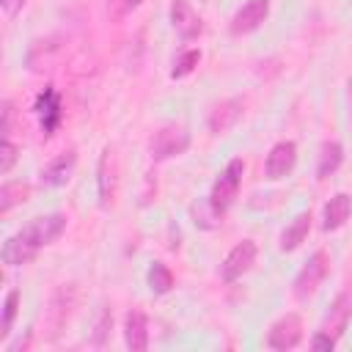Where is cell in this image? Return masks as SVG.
Segmentation results:
<instances>
[{
	"mask_svg": "<svg viewBox=\"0 0 352 352\" xmlns=\"http://www.w3.org/2000/svg\"><path fill=\"white\" fill-rule=\"evenodd\" d=\"M110 327H113V314H110V308H102V311H99V319H96V324H94L91 344H94V346H102V344L107 341Z\"/></svg>",
	"mask_w": 352,
	"mask_h": 352,
	"instance_id": "d4e9b609",
	"label": "cell"
},
{
	"mask_svg": "<svg viewBox=\"0 0 352 352\" xmlns=\"http://www.w3.org/2000/svg\"><path fill=\"white\" fill-rule=\"evenodd\" d=\"M16 162V146L11 138H3V148H0V173L6 176Z\"/></svg>",
	"mask_w": 352,
	"mask_h": 352,
	"instance_id": "4316f807",
	"label": "cell"
},
{
	"mask_svg": "<svg viewBox=\"0 0 352 352\" xmlns=\"http://www.w3.org/2000/svg\"><path fill=\"white\" fill-rule=\"evenodd\" d=\"M327 272H330V256H327V250H314L308 256V261L300 267V272L294 275V283H292L294 297L300 302L311 300L316 294V289L322 286V280L327 278Z\"/></svg>",
	"mask_w": 352,
	"mask_h": 352,
	"instance_id": "7a4b0ae2",
	"label": "cell"
},
{
	"mask_svg": "<svg viewBox=\"0 0 352 352\" xmlns=\"http://www.w3.org/2000/svg\"><path fill=\"white\" fill-rule=\"evenodd\" d=\"M256 253H258V248H256L253 239H242V242H236V245L228 250V256L223 258V264H220V278H223L226 283L239 280V278L253 267Z\"/></svg>",
	"mask_w": 352,
	"mask_h": 352,
	"instance_id": "8992f818",
	"label": "cell"
},
{
	"mask_svg": "<svg viewBox=\"0 0 352 352\" xmlns=\"http://www.w3.org/2000/svg\"><path fill=\"white\" fill-rule=\"evenodd\" d=\"M190 148V132L179 124H165L148 138V157L154 162L173 160Z\"/></svg>",
	"mask_w": 352,
	"mask_h": 352,
	"instance_id": "277c9868",
	"label": "cell"
},
{
	"mask_svg": "<svg viewBox=\"0 0 352 352\" xmlns=\"http://www.w3.org/2000/svg\"><path fill=\"white\" fill-rule=\"evenodd\" d=\"M143 0H107V14L110 19H124L126 14L138 11Z\"/></svg>",
	"mask_w": 352,
	"mask_h": 352,
	"instance_id": "484cf974",
	"label": "cell"
},
{
	"mask_svg": "<svg viewBox=\"0 0 352 352\" xmlns=\"http://www.w3.org/2000/svg\"><path fill=\"white\" fill-rule=\"evenodd\" d=\"M242 113H245V99L242 96L223 99V102H217L212 107V113L206 118V126H209L212 135H223V132H228V129L236 126V121L242 118Z\"/></svg>",
	"mask_w": 352,
	"mask_h": 352,
	"instance_id": "30bf717a",
	"label": "cell"
},
{
	"mask_svg": "<svg viewBox=\"0 0 352 352\" xmlns=\"http://www.w3.org/2000/svg\"><path fill=\"white\" fill-rule=\"evenodd\" d=\"M349 319H352V294H349V292H341V294H336V300L330 302V311L324 314L319 330H324L327 336H333V338L338 341V338L344 336V330L349 327Z\"/></svg>",
	"mask_w": 352,
	"mask_h": 352,
	"instance_id": "7c38bea8",
	"label": "cell"
},
{
	"mask_svg": "<svg viewBox=\"0 0 352 352\" xmlns=\"http://www.w3.org/2000/svg\"><path fill=\"white\" fill-rule=\"evenodd\" d=\"M36 113H38V121H41V132L44 135H52L60 126L63 110H60V96H58V91L52 85H47L36 96Z\"/></svg>",
	"mask_w": 352,
	"mask_h": 352,
	"instance_id": "4fadbf2b",
	"label": "cell"
},
{
	"mask_svg": "<svg viewBox=\"0 0 352 352\" xmlns=\"http://www.w3.org/2000/svg\"><path fill=\"white\" fill-rule=\"evenodd\" d=\"M28 195H30V184L28 182H6L0 187V212L3 214L11 212L16 204L28 201Z\"/></svg>",
	"mask_w": 352,
	"mask_h": 352,
	"instance_id": "ffe728a7",
	"label": "cell"
},
{
	"mask_svg": "<svg viewBox=\"0 0 352 352\" xmlns=\"http://www.w3.org/2000/svg\"><path fill=\"white\" fill-rule=\"evenodd\" d=\"M74 165H77V151H74V148L60 151L55 160H50V162L44 165V170H41V184H47V187H63V184L72 179V173H74Z\"/></svg>",
	"mask_w": 352,
	"mask_h": 352,
	"instance_id": "5bb4252c",
	"label": "cell"
},
{
	"mask_svg": "<svg viewBox=\"0 0 352 352\" xmlns=\"http://www.w3.org/2000/svg\"><path fill=\"white\" fill-rule=\"evenodd\" d=\"M242 173H245V162L239 160V157H234L223 170H220V176L214 179V184H212V192H209V204H212V209L223 217L226 212H228V206L234 204V198H236V192H239V184H242Z\"/></svg>",
	"mask_w": 352,
	"mask_h": 352,
	"instance_id": "3957f363",
	"label": "cell"
},
{
	"mask_svg": "<svg viewBox=\"0 0 352 352\" xmlns=\"http://www.w3.org/2000/svg\"><path fill=\"white\" fill-rule=\"evenodd\" d=\"M72 305H74V286H60L52 300H50V338H55L60 333V327L69 322L72 316Z\"/></svg>",
	"mask_w": 352,
	"mask_h": 352,
	"instance_id": "9a60e30c",
	"label": "cell"
},
{
	"mask_svg": "<svg viewBox=\"0 0 352 352\" xmlns=\"http://www.w3.org/2000/svg\"><path fill=\"white\" fill-rule=\"evenodd\" d=\"M63 231H66V214L63 212H50V214L33 217L30 223H25L16 234H11L3 242V250H0L3 264L22 267V264L33 261L38 256V250L52 245Z\"/></svg>",
	"mask_w": 352,
	"mask_h": 352,
	"instance_id": "6da1fadb",
	"label": "cell"
},
{
	"mask_svg": "<svg viewBox=\"0 0 352 352\" xmlns=\"http://www.w3.org/2000/svg\"><path fill=\"white\" fill-rule=\"evenodd\" d=\"M346 88H349V104H352V80L346 82Z\"/></svg>",
	"mask_w": 352,
	"mask_h": 352,
	"instance_id": "f546056e",
	"label": "cell"
},
{
	"mask_svg": "<svg viewBox=\"0 0 352 352\" xmlns=\"http://www.w3.org/2000/svg\"><path fill=\"white\" fill-rule=\"evenodd\" d=\"M170 25L184 41H192L204 33V19L195 14V8L187 0H173L170 3Z\"/></svg>",
	"mask_w": 352,
	"mask_h": 352,
	"instance_id": "8fae6325",
	"label": "cell"
},
{
	"mask_svg": "<svg viewBox=\"0 0 352 352\" xmlns=\"http://www.w3.org/2000/svg\"><path fill=\"white\" fill-rule=\"evenodd\" d=\"M270 16V0H248L242 8H236V14L231 16L228 33L231 36H245L258 30Z\"/></svg>",
	"mask_w": 352,
	"mask_h": 352,
	"instance_id": "ba28073f",
	"label": "cell"
},
{
	"mask_svg": "<svg viewBox=\"0 0 352 352\" xmlns=\"http://www.w3.org/2000/svg\"><path fill=\"white\" fill-rule=\"evenodd\" d=\"M16 311H19V289H8L6 300H3V322H0V338H8V336H11V327H14Z\"/></svg>",
	"mask_w": 352,
	"mask_h": 352,
	"instance_id": "7402d4cb",
	"label": "cell"
},
{
	"mask_svg": "<svg viewBox=\"0 0 352 352\" xmlns=\"http://www.w3.org/2000/svg\"><path fill=\"white\" fill-rule=\"evenodd\" d=\"M96 190H99V206L110 209L118 192V157L113 146H104L96 162Z\"/></svg>",
	"mask_w": 352,
	"mask_h": 352,
	"instance_id": "5b68a950",
	"label": "cell"
},
{
	"mask_svg": "<svg viewBox=\"0 0 352 352\" xmlns=\"http://www.w3.org/2000/svg\"><path fill=\"white\" fill-rule=\"evenodd\" d=\"M124 344L132 352H143L148 346V319L143 311H129L124 316Z\"/></svg>",
	"mask_w": 352,
	"mask_h": 352,
	"instance_id": "2e32d148",
	"label": "cell"
},
{
	"mask_svg": "<svg viewBox=\"0 0 352 352\" xmlns=\"http://www.w3.org/2000/svg\"><path fill=\"white\" fill-rule=\"evenodd\" d=\"M297 165V143L294 140H280L270 148L267 160H264V176L278 182L283 176H289Z\"/></svg>",
	"mask_w": 352,
	"mask_h": 352,
	"instance_id": "9c48e42d",
	"label": "cell"
},
{
	"mask_svg": "<svg viewBox=\"0 0 352 352\" xmlns=\"http://www.w3.org/2000/svg\"><path fill=\"white\" fill-rule=\"evenodd\" d=\"M201 63V50H184L176 60H173V69H170V77L173 80H182V77H187V74H192L195 72V66Z\"/></svg>",
	"mask_w": 352,
	"mask_h": 352,
	"instance_id": "cb8c5ba5",
	"label": "cell"
},
{
	"mask_svg": "<svg viewBox=\"0 0 352 352\" xmlns=\"http://www.w3.org/2000/svg\"><path fill=\"white\" fill-rule=\"evenodd\" d=\"M336 338L333 336H327L324 330H316L314 333V338H311V349H316V352H330V349H336Z\"/></svg>",
	"mask_w": 352,
	"mask_h": 352,
	"instance_id": "83f0119b",
	"label": "cell"
},
{
	"mask_svg": "<svg viewBox=\"0 0 352 352\" xmlns=\"http://www.w3.org/2000/svg\"><path fill=\"white\" fill-rule=\"evenodd\" d=\"M311 212L305 209V212H300V214H294V220L283 228V234H280V242H278V248L280 250H297L302 242H305V236H308V231H311Z\"/></svg>",
	"mask_w": 352,
	"mask_h": 352,
	"instance_id": "d6986e66",
	"label": "cell"
},
{
	"mask_svg": "<svg viewBox=\"0 0 352 352\" xmlns=\"http://www.w3.org/2000/svg\"><path fill=\"white\" fill-rule=\"evenodd\" d=\"M0 3H3V11L8 16H16L22 11V6H25V0H0Z\"/></svg>",
	"mask_w": 352,
	"mask_h": 352,
	"instance_id": "f1b7e54d",
	"label": "cell"
},
{
	"mask_svg": "<svg viewBox=\"0 0 352 352\" xmlns=\"http://www.w3.org/2000/svg\"><path fill=\"white\" fill-rule=\"evenodd\" d=\"M352 214V198L346 192H336L327 204H324V212H322V228L324 231H338Z\"/></svg>",
	"mask_w": 352,
	"mask_h": 352,
	"instance_id": "e0dca14e",
	"label": "cell"
},
{
	"mask_svg": "<svg viewBox=\"0 0 352 352\" xmlns=\"http://www.w3.org/2000/svg\"><path fill=\"white\" fill-rule=\"evenodd\" d=\"M148 289L154 294H168L173 289V272L168 270L165 261H151V267H148Z\"/></svg>",
	"mask_w": 352,
	"mask_h": 352,
	"instance_id": "44dd1931",
	"label": "cell"
},
{
	"mask_svg": "<svg viewBox=\"0 0 352 352\" xmlns=\"http://www.w3.org/2000/svg\"><path fill=\"white\" fill-rule=\"evenodd\" d=\"M300 341H302V319L297 314H283L280 319L272 322V327L267 333V346L278 349V352L294 349Z\"/></svg>",
	"mask_w": 352,
	"mask_h": 352,
	"instance_id": "52a82bcc",
	"label": "cell"
},
{
	"mask_svg": "<svg viewBox=\"0 0 352 352\" xmlns=\"http://www.w3.org/2000/svg\"><path fill=\"white\" fill-rule=\"evenodd\" d=\"M344 162V146L338 140H324L319 146V157H316V179L324 182L330 179Z\"/></svg>",
	"mask_w": 352,
	"mask_h": 352,
	"instance_id": "ac0fdd59",
	"label": "cell"
},
{
	"mask_svg": "<svg viewBox=\"0 0 352 352\" xmlns=\"http://www.w3.org/2000/svg\"><path fill=\"white\" fill-rule=\"evenodd\" d=\"M190 214H192V223H195L198 228H204V231H209V228H214V226L220 223V214L212 209L209 198H206V201L192 204V206H190Z\"/></svg>",
	"mask_w": 352,
	"mask_h": 352,
	"instance_id": "603a6c76",
	"label": "cell"
}]
</instances>
